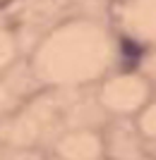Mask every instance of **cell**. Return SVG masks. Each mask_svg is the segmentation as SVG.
<instances>
[{
    "label": "cell",
    "instance_id": "6da1fadb",
    "mask_svg": "<svg viewBox=\"0 0 156 160\" xmlns=\"http://www.w3.org/2000/svg\"><path fill=\"white\" fill-rule=\"evenodd\" d=\"M122 46H125V50H127V55H139V53H142V50H139V48H135V46H132V43H130V41H125Z\"/></svg>",
    "mask_w": 156,
    "mask_h": 160
}]
</instances>
